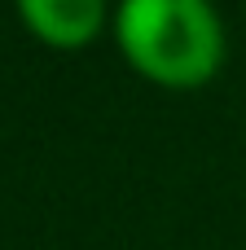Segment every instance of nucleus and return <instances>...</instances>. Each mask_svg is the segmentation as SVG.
<instances>
[{
	"label": "nucleus",
	"instance_id": "1",
	"mask_svg": "<svg viewBox=\"0 0 246 250\" xmlns=\"http://www.w3.org/2000/svg\"><path fill=\"white\" fill-rule=\"evenodd\" d=\"M114 40L128 66L158 88H202L224 66V22L211 0H119Z\"/></svg>",
	"mask_w": 246,
	"mask_h": 250
},
{
	"label": "nucleus",
	"instance_id": "2",
	"mask_svg": "<svg viewBox=\"0 0 246 250\" xmlns=\"http://www.w3.org/2000/svg\"><path fill=\"white\" fill-rule=\"evenodd\" d=\"M26 31L62 53L88 48L106 26V0H18Z\"/></svg>",
	"mask_w": 246,
	"mask_h": 250
}]
</instances>
